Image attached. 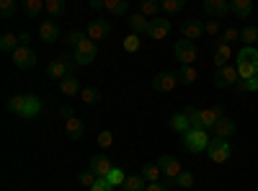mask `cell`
<instances>
[{"instance_id":"6da1fadb","label":"cell","mask_w":258,"mask_h":191,"mask_svg":"<svg viewBox=\"0 0 258 191\" xmlns=\"http://www.w3.org/2000/svg\"><path fill=\"white\" fill-rule=\"evenodd\" d=\"M68 41L75 47L73 62H75L78 68H85V65H91V62H96L98 47H96L93 39H88V34H85V31H70L68 34Z\"/></svg>"},{"instance_id":"7a4b0ae2","label":"cell","mask_w":258,"mask_h":191,"mask_svg":"<svg viewBox=\"0 0 258 191\" xmlns=\"http://www.w3.org/2000/svg\"><path fill=\"white\" fill-rule=\"evenodd\" d=\"M186 116L191 119V130H214V124H217L225 111L222 106H209V109H197V106H188L186 109Z\"/></svg>"},{"instance_id":"3957f363","label":"cell","mask_w":258,"mask_h":191,"mask_svg":"<svg viewBox=\"0 0 258 191\" xmlns=\"http://www.w3.org/2000/svg\"><path fill=\"white\" fill-rule=\"evenodd\" d=\"M235 68L243 83H248L250 78L258 75V47H243L235 54Z\"/></svg>"},{"instance_id":"277c9868","label":"cell","mask_w":258,"mask_h":191,"mask_svg":"<svg viewBox=\"0 0 258 191\" xmlns=\"http://www.w3.org/2000/svg\"><path fill=\"white\" fill-rule=\"evenodd\" d=\"M230 155H232V145H230V140H220V137H214V140L209 142V147H207V158H209L214 165L227 163V160H230Z\"/></svg>"},{"instance_id":"5b68a950","label":"cell","mask_w":258,"mask_h":191,"mask_svg":"<svg viewBox=\"0 0 258 191\" xmlns=\"http://www.w3.org/2000/svg\"><path fill=\"white\" fill-rule=\"evenodd\" d=\"M75 68H78V65H75L70 57H59V59H54V62H49V65H47V78L62 83L68 75H73Z\"/></svg>"},{"instance_id":"8992f818","label":"cell","mask_w":258,"mask_h":191,"mask_svg":"<svg viewBox=\"0 0 258 191\" xmlns=\"http://www.w3.org/2000/svg\"><path fill=\"white\" fill-rule=\"evenodd\" d=\"M209 135L204 130H188L183 135V145H186V150L188 153H207V147H209Z\"/></svg>"},{"instance_id":"52a82bcc","label":"cell","mask_w":258,"mask_h":191,"mask_svg":"<svg viewBox=\"0 0 258 191\" xmlns=\"http://www.w3.org/2000/svg\"><path fill=\"white\" fill-rule=\"evenodd\" d=\"M173 52H176V59L181 62V68H186V65H194V62H197V57H199V49H197V44H194V41H186V39H178V41H176Z\"/></svg>"},{"instance_id":"ba28073f","label":"cell","mask_w":258,"mask_h":191,"mask_svg":"<svg viewBox=\"0 0 258 191\" xmlns=\"http://www.w3.org/2000/svg\"><path fill=\"white\" fill-rule=\"evenodd\" d=\"M158 165H160V171H163V178H165V183L168 186H173L176 183V178L183 173V168H181V163L173 158V155H160V160H158Z\"/></svg>"},{"instance_id":"9c48e42d","label":"cell","mask_w":258,"mask_h":191,"mask_svg":"<svg viewBox=\"0 0 258 191\" xmlns=\"http://www.w3.org/2000/svg\"><path fill=\"white\" fill-rule=\"evenodd\" d=\"M178 73L176 70H165V73H158L155 78H153V91H158V93H170L176 86H178Z\"/></svg>"},{"instance_id":"30bf717a","label":"cell","mask_w":258,"mask_h":191,"mask_svg":"<svg viewBox=\"0 0 258 191\" xmlns=\"http://www.w3.org/2000/svg\"><path fill=\"white\" fill-rule=\"evenodd\" d=\"M240 83V75H238V68L235 65H227V68H220L214 73V86L217 88H235Z\"/></svg>"},{"instance_id":"8fae6325","label":"cell","mask_w":258,"mask_h":191,"mask_svg":"<svg viewBox=\"0 0 258 191\" xmlns=\"http://www.w3.org/2000/svg\"><path fill=\"white\" fill-rule=\"evenodd\" d=\"M36 52L29 47V44H21L16 52H13V65L18 68V70H29V68H34L36 65Z\"/></svg>"},{"instance_id":"7c38bea8","label":"cell","mask_w":258,"mask_h":191,"mask_svg":"<svg viewBox=\"0 0 258 191\" xmlns=\"http://www.w3.org/2000/svg\"><path fill=\"white\" fill-rule=\"evenodd\" d=\"M85 34H88V39H93V41H103V39L111 36V24H109V21H103V18L91 21V24L85 26Z\"/></svg>"},{"instance_id":"4fadbf2b","label":"cell","mask_w":258,"mask_h":191,"mask_svg":"<svg viewBox=\"0 0 258 191\" xmlns=\"http://www.w3.org/2000/svg\"><path fill=\"white\" fill-rule=\"evenodd\" d=\"M170 29H173V21H170L168 16H165V18L158 16L153 24H150V34H147V36H150V39H155V41H163V39L170 34Z\"/></svg>"},{"instance_id":"5bb4252c","label":"cell","mask_w":258,"mask_h":191,"mask_svg":"<svg viewBox=\"0 0 258 191\" xmlns=\"http://www.w3.org/2000/svg\"><path fill=\"white\" fill-rule=\"evenodd\" d=\"M62 31L57 26V21H41V26H39V39L44 41V44H54V41H59Z\"/></svg>"},{"instance_id":"9a60e30c","label":"cell","mask_w":258,"mask_h":191,"mask_svg":"<svg viewBox=\"0 0 258 191\" xmlns=\"http://www.w3.org/2000/svg\"><path fill=\"white\" fill-rule=\"evenodd\" d=\"M88 168H91V171H93L98 178H106V176H109V173L114 171L111 160L106 158V155H93V158H91V163H88Z\"/></svg>"},{"instance_id":"2e32d148","label":"cell","mask_w":258,"mask_h":191,"mask_svg":"<svg viewBox=\"0 0 258 191\" xmlns=\"http://www.w3.org/2000/svg\"><path fill=\"white\" fill-rule=\"evenodd\" d=\"M214 137H220V140H230L235 132H238V124H235L232 119H227V116H222L217 124H214Z\"/></svg>"},{"instance_id":"e0dca14e","label":"cell","mask_w":258,"mask_h":191,"mask_svg":"<svg viewBox=\"0 0 258 191\" xmlns=\"http://www.w3.org/2000/svg\"><path fill=\"white\" fill-rule=\"evenodd\" d=\"M230 59H232V47L225 44V41H217V44H214V65H217V70L227 68Z\"/></svg>"},{"instance_id":"ac0fdd59","label":"cell","mask_w":258,"mask_h":191,"mask_svg":"<svg viewBox=\"0 0 258 191\" xmlns=\"http://www.w3.org/2000/svg\"><path fill=\"white\" fill-rule=\"evenodd\" d=\"M150 24H153V21L145 18L142 13H132V16H129V29H132V34H137V36H147L150 34Z\"/></svg>"},{"instance_id":"d6986e66","label":"cell","mask_w":258,"mask_h":191,"mask_svg":"<svg viewBox=\"0 0 258 191\" xmlns=\"http://www.w3.org/2000/svg\"><path fill=\"white\" fill-rule=\"evenodd\" d=\"M204 11H207L212 18H222V16H227L232 8H230L227 0H204Z\"/></svg>"},{"instance_id":"ffe728a7","label":"cell","mask_w":258,"mask_h":191,"mask_svg":"<svg viewBox=\"0 0 258 191\" xmlns=\"http://www.w3.org/2000/svg\"><path fill=\"white\" fill-rule=\"evenodd\" d=\"M181 34H183V39H186V41H197V39H202V34H204L202 21H197V18L186 21V24L181 26Z\"/></svg>"},{"instance_id":"44dd1931","label":"cell","mask_w":258,"mask_h":191,"mask_svg":"<svg viewBox=\"0 0 258 191\" xmlns=\"http://www.w3.org/2000/svg\"><path fill=\"white\" fill-rule=\"evenodd\" d=\"M83 88H80V80L75 78V75H68L62 83H59V93L62 96H68V98H73V96H78Z\"/></svg>"},{"instance_id":"7402d4cb","label":"cell","mask_w":258,"mask_h":191,"mask_svg":"<svg viewBox=\"0 0 258 191\" xmlns=\"http://www.w3.org/2000/svg\"><path fill=\"white\" fill-rule=\"evenodd\" d=\"M140 176H142L147 183H158L160 176H163V171H160V165H158V163H145V165L140 168Z\"/></svg>"},{"instance_id":"603a6c76","label":"cell","mask_w":258,"mask_h":191,"mask_svg":"<svg viewBox=\"0 0 258 191\" xmlns=\"http://www.w3.org/2000/svg\"><path fill=\"white\" fill-rule=\"evenodd\" d=\"M39 111H41V98L34 96V93H29V96H26V106H24V114H21V119H34Z\"/></svg>"},{"instance_id":"cb8c5ba5","label":"cell","mask_w":258,"mask_h":191,"mask_svg":"<svg viewBox=\"0 0 258 191\" xmlns=\"http://www.w3.org/2000/svg\"><path fill=\"white\" fill-rule=\"evenodd\" d=\"M170 130L178 132V135H186V132L191 130V119L186 116V111H181V114H173V116H170Z\"/></svg>"},{"instance_id":"d4e9b609","label":"cell","mask_w":258,"mask_h":191,"mask_svg":"<svg viewBox=\"0 0 258 191\" xmlns=\"http://www.w3.org/2000/svg\"><path fill=\"white\" fill-rule=\"evenodd\" d=\"M83 132H85V124H83L78 116H73V119L64 121V135H68L70 140H80Z\"/></svg>"},{"instance_id":"484cf974","label":"cell","mask_w":258,"mask_h":191,"mask_svg":"<svg viewBox=\"0 0 258 191\" xmlns=\"http://www.w3.org/2000/svg\"><path fill=\"white\" fill-rule=\"evenodd\" d=\"M21 47V36H16L13 31H8V34H3V36H0V49H3V52H16Z\"/></svg>"},{"instance_id":"4316f807","label":"cell","mask_w":258,"mask_h":191,"mask_svg":"<svg viewBox=\"0 0 258 191\" xmlns=\"http://www.w3.org/2000/svg\"><path fill=\"white\" fill-rule=\"evenodd\" d=\"M103 11H109L111 16H124L129 11L126 0H103Z\"/></svg>"},{"instance_id":"83f0119b","label":"cell","mask_w":258,"mask_h":191,"mask_svg":"<svg viewBox=\"0 0 258 191\" xmlns=\"http://www.w3.org/2000/svg\"><path fill=\"white\" fill-rule=\"evenodd\" d=\"M137 13H142V16H145V18H150V21H155V18H158V13H160V3H155V0H142Z\"/></svg>"},{"instance_id":"f1b7e54d","label":"cell","mask_w":258,"mask_h":191,"mask_svg":"<svg viewBox=\"0 0 258 191\" xmlns=\"http://www.w3.org/2000/svg\"><path fill=\"white\" fill-rule=\"evenodd\" d=\"M176 73H178V80L183 83V86H191V83H197V80H199V73H197V68H194V65L178 68Z\"/></svg>"},{"instance_id":"f546056e","label":"cell","mask_w":258,"mask_h":191,"mask_svg":"<svg viewBox=\"0 0 258 191\" xmlns=\"http://www.w3.org/2000/svg\"><path fill=\"white\" fill-rule=\"evenodd\" d=\"M230 8H232V13L238 18H248L250 11H253V3H250V0H232Z\"/></svg>"},{"instance_id":"4dcf8cb0","label":"cell","mask_w":258,"mask_h":191,"mask_svg":"<svg viewBox=\"0 0 258 191\" xmlns=\"http://www.w3.org/2000/svg\"><path fill=\"white\" fill-rule=\"evenodd\" d=\"M121 188H124V191H145V188H147V181H145L140 173H135V176H126V181H124Z\"/></svg>"},{"instance_id":"1f68e13d","label":"cell","mask_w":258,"mask_h":191,"mask_svg":"<svg viewBox=\"0 0 258 191\" xmlns=\"http://www.w3.org/2000/svg\"><path fill=\"white\" fill-rule=\"evenodd\" d=\"M80 101H83L85 106H96V103L101 101V91H98V88H93V86L83 88V91H80Z\"/></svg>"},{"instance_id":"d6a6232c","label":"cell","mask_w":258,"mask_h":191,"mask_svg":"<svg viewBox=\"0 0 258 191\" xmlns=\"http://www.w3.org/2000/svg\"><path fill=\"white\" fill-rule=\"evenodd\" d=\"M240 41L245 47H255L258 44V26H245L240 31Z\"/></svg>"},{"instance_id":"836d02e7","label":"cell","mask_w":258,"mask_h":191,"mask_svg":"<svg viewBox=\"0 0 258 191\" xmlns=\"http://www.w3.org/2000/svg\"><path fill=\"white\" fill-rule=\"evenodd\" d=\"M41 11H47V8H44V0H24V13H26L29 18L39 16Z\"/></svg>"},{"instance_id":"e575fe53","label":"cell","mask_w":258,"mask_h":191,"mask_svg":"<svg viewBox=\"0 0 258 191\" xmlns=\"http://www.w3.org/2000/svg\"><path fill=\"white\" fill-rule=\"evenodd\" d=\"M24 106H26V96H11L8 98V106H6V109L11 111V114H24Z\"/></svg>"},{"instance_id":"d590c367","label":"cell","mask_w":258,"mask_h":191,"mask_svg":"<svg viewBox=\"0 0 258 191\" xmlns=\"http://www.w3.org/2000/svg\"><path fill=\"white\" fill-rule=\"evenodd\" d=\"M44 8L52 18H57V16L64 13V0H44Z\"/></svg>"},{"instance_id":"8d00e7d4","label":"cell","mask_w":258,"mask_h":191,"mask_svg":"<svg viewBox=\"0 0 258 191\" xmlns=\"http://www.w3.org/2000/svg\"><path fill=\"white\" fill-rule=\"evenodd\" d=\"M121 44H124V49H126L129 54H135V52H140V44H142V41H140L137 34H126Z\"/></svg>"},{"instance_id":"74e56055","label":"cell","mask_w":258,"mask_h":191,"mask_svg":"<svg viewBox=\"0 0 258 191\" xmlns=\"http://www.w3.org/2000/svg\"><path fill=\"white\" fill-rule=\"evenodd\" d=\"M183 0H160V11H165L168 16L170 13H178V11H183Z\"/></svg>"},{"instance_id":"f35d334b","label":"cell","mask_w":258,"mask_h":191,"mask_svg":"<svg viewBox=\"0 0 258 191\" xmlns=\"http://www.w3.org/2000/svg\"><path fill=\"white\" fill-rule=\"evenodd\" d=\"M13 13H16V0H0V18L11 21Z\"/></svg>"},{"instance_id":"ab89813d","label":"cell","mask_w":258,"mask_h":191,"mask_svg":"<svg viewBox=\"0 0 258 191\" xmlns=\"http://www.w3.org/2000/svg\"><path fill=\"white\" fill-rule=\"evenodd\" d=\"M106 181H109L111 186H124V181H126V173L121 171L119 165H114V171H111L109 176H106Z\"/></svg>"},{"instance_id":"60d3db41","label":"cell","mask_w":258,"mask_h":191,"mask_svg":"<svg viewBox=\"0 0 258 191\" xmlns=\"http://www.w3.org/2000/svg\"><path fill=\"white\" fill-rule=\"evenodd\" d=\"M78 181H80V186H88V191H91V188L96 186V181H98V176H96V173L91 171V168H85V171H83V173L78 176Z\"/></svg>"},{"instance_id":"b9f144b4","label":"cell","mask_w":258,"mask_h":191,"mask_svg":"<svg viewBox=\"0 0 258 191\" xmlns=\"http://www.w3.org/2000/svg\"><path fill=\"white\" fill-rule=\"evenodd\" d=\"M111 145H114V132H111V130H101V132H98V147L109 150Z\"/></svg>"},{"instance_id":"7bdbcfd3","label":"cell","mask_w":258,"mask_h":191,"mask_svg":"<svg viewBox=\"0 0 258 191\" xmlns=\"http://www.w3.org/2000/svg\"><path fill=\"white\" fill-rule=\"evenodd\" d=\"M235 91H238V93H243V91H245V93H255V91H258V75H255V78H250L248 83H243V80H240L238 86H235Z\"/></svg>"},{"instance_id":"ee69618b","label":"cell","mask_w":258,"mask_h":191,"mask_svg":"<svg viewBox=\"0 0 258 191\" xmlns=\"http://www.w3.org/2000/svg\"><path fill=\"white\" fill-rule=\"evenodd\" d=\"M194 181H197V178H194V173H191V171H183V173L176 178V183H173V186H178V188H191V186H194Z\"/></svg>"},{"instance_id":"f6af8a7d","label":"cell","mask_w":258,"mask_h":191,"mask_svg":"<svg viewBox=\"0 0 258 191\" xmlns=\"http://www.w3.org/2000/svg\"><path fill=\"white\" fill-rule=\"evenodd\" d=\"M220 41H225V44H230V47H232V41H240V29H235V26L225 29V34H222V39H220Z\"/></svg>"},{"instance_id":"bcb514c9","label":"cell","mask_w":258,"mask_h":191,"mask_svg":"<svg viewBox=\"0 0 258 191\" xmlns=\"http://www.w3.org/2000/svg\"><path fill=\"white\" fill-rule=\"evenodd\" d=\"M204 34L207 36H217L220 34V24H217V21H207V24H204Z\"/></svg>"},{"instance_id":"7dc6e473","label":"cell","mask_w":258,"mask_h":191,"mask_svg":"<svg viewBox=\"0 0 258 191\" xmlns=\"http://www.w3.org/2000/svg\"><path fill=\"white\" fill-rule=\"evenodd\" d=\"M91 191H114V186H111L109 181H106V178H98V181H96V186H93Z\"/></svg>"},{"instance_id":"c3c4849f","label":"cell","mask_w":258,"mask_h":191,"mask_svg":"<svg viewBox=\"0 0 258 191\" xmlns=\"http://www.w3.org/2000/svg\"><path fill=\"white\" fill-rule=\"evenodd\" d=\"M145 191H168V183L165 181H158V183H147Z\"/></svg>"},{"instance_id":"681fc988","label":"cell","mask_w":258,"mask_h":191,"mask_svg":"<svg viewBox=\"0 0 258 191\" xmlns=\"http://www.w3.org/2000/svg\"><path fill=\"white\" fill-rule=\"evenodd\" d=\"M59 114H62V119H64V121H68V119H73V116H75V114H73V109H70V106H62V111H59Z\"/></svg>"},{"instance_id":"f907efd6","label":"cell","mask_w":258,"mask_h":191,"mask_svg":"<svg viewBox=\"0 0 258 191\" xmlns=\"http://www.w3.org/2000/svg\"><path fill=\"white\" fill-rule=\"evenodd\" d=\"M91 11H103V0H91Z\"/></svg>"},{"instance_id":"816d5d0a","label":"cell","mask_w":258,"mask_h":191,"mask_svg":"<svg viewBox=\"0 0 258 191\" xmlns=\"http://www.w3.org/2000/svg\"><path fill=\"white\" fill-rule=\"evenodd\" d=\"M13 191H18V188H13Z\"/></svg>"}]
</instances>
